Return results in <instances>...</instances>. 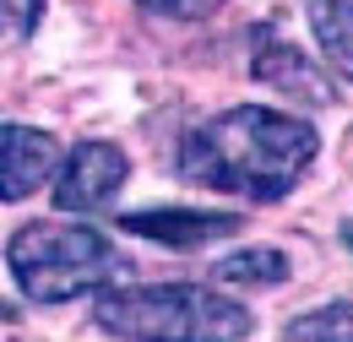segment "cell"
<instances>
[{
  "label": "cell",
  "mask_w": 353,
  "mask_h": 342,
  "mask_svg": "<svg viewBox=\"0 0 353 342\" xmlns=\"http://www.w3.org/2000/svg\"><path fill=\"white\" fill-rule=\"evenodd\" d=\"M92 321L125 342H245L256 315L201 283H152V288H103Z\"/></svg>",
  "instance_id": "cell-3"
},
{
  "label": "cell",
  "mask_w": 353,
  "mask_h": 342,
  "mask_svg": "<svg viewBox=\"0 0 353 342\" xmlns=\"http://www.w3.org/2000/svg\"><path fill=\"white\" fill-rule=\"evenodd\" d=\"M315 152H321V136L305 120L283 109H261V103H239L185 136L179 174L201 190L245 196V201H283L299 185V174L315 163Z\"/></svg>",
  "instance_id": "cell-1"
},
{
  "label": "cell",
  "mask_w": 353,
  "mask_h": 342,
  "mask_svg": "<svg viewBox=\"0 0 353 342\" xmlns=\"http://www.w3.org/2000/svg\"><path fill=\"white\" fill-rule=\"evenodd\" d=\"M288 342H353V294L288 321Z\"/></svg>",
  "instance_id": "cell-10"
},
{
  "label": "cell",
  "mask_w": 353,
  "mask_h": 342,
  "mask_svg": "<svg viewBox=\"0 0 353 342\" xmlns=\"http://www.w3.org/2000/svg\"><path fill=\"white\" fill-rule=\"evenodd\" d=\"M11 315H17V310H11V304H0V321H11Z\"/></svg>",
  "instance_id": "cell-14"
},
{
  "label": "cell",
  "mask_w": 353,
  "mask_h": 342,
  "mask_svg": "<svg viewBox=\"0 0 353 342\" xmlns=\"http://www.w3.org/2000/svg\"><path fill=\"white\" fill-rule=\"evenodd\" d=\"M288 256L283 250H272V245H250V250H234L228 261L212 266V277L228 283V288H277V283H288Z\"/></svg>",
  "instance_id": "cell-9"
},
{
  "label": "cell",
  "mask_w": 353,
  "mask_h": 342,
  "mask_svg": "<svg viewBox=\"0 0 353 342\" xmlns=\"http://www.w3.org/2000/svg\"><path fill=\"white\" fill-rule=\"evenodd\" d=\"M343 245H348V250H353V217H348V223H343Z\"/></svg>",
  "instance_id": "cell-13"
},
{
  "label": "cell",
  "mask_w": 353,
  "mask_h": 342,
  "mask_svg": "<svg viewBox=\"0 0 353 342\" xmlns=\"http://www.w3.org/2000/svg\"><path fill=\"white\" fill-rule=\"evenodd\" d=\"M125 174H131V158L114 147V141H82V147H71V152H60V169H54V207L60 212H98V207H109L114 196H120V185H125Z\"/></svg>",
  "instance_id": "cell-4"
},
{
  "label": "cell",
  "mask_w": 353,
  "mask_h": 342,
  "mask_svg": "<svg viewBox=\"0 0 353 342\" xmlns=\"http://www.w3.org/2000/svg\"><path fill=\"white\" fill-rule=\"evenodd\" d=\"M310 28L326 66L353 82V0H310Z\"/></svg>",
  "instance_id": "cell-8"
},
{
  "label": "cell",
  "mask_w": 353,
  "mask_h": 342,
  "mask_svg": "<svg viewBox=\"0 0 353 342\" xmlns=\"http://www.w3.org/2000/svg\"><path fill=\"white\" fill-rule=\"evenodd\" d=\"M136 6H147V11H158V17H174V22H201V17H212L223 0H136Z\"/></svg>",
  "instance_id": "cell-12"
},
{
  "label": "cell",
  "mask_w": 353,
  "mask_h": 342,
  "mask_svg": "<svg viewBox=\"0 0 353 342\" xmlns=\"http://www.w3.org/2000/svg\"><path fill=\"white\" fill-rule=\"evenodd\" d=\"M250 77H256L261 87H272V92H283V98H294V103H305V109H332V103H337L332 77L310 60L299 43H283V39L256 43Z\"/></svg>",
  "instance_id": "cell-6"
},
{
  "label": "cell",
  "mask_w": 353,
  "mask_h": 342,
  "mask_svg": "<svg viewBox=\"0 0 353 342\" xmlns=\"http://www.w3.org/2000/svg\"><path fill=\"white\" fill-rule=\"evenodd\" d=\"M6 266L17 277V288L33 304H65L77 294H103V288H120L131 277L136 261L103 239L88 223H60V217H44V223H28L11 234L6 245Z\"/></svg>",
  "instance_id": "cell-2"
},
{
  "label": "cell",
  "mask_w": 353,
  "mask_h": 342,
  "mask_svg": "<svg viewBox=\"0 0 353 342\" xmlns=\"http://www.w3.org/2000/svg\"><path fill=\"white\" fill-rule=\"evenodd\" d=\"M60 169V141L39 125H0V201H28L39 196Z\"/></svg>",
  "instance_id": "cell-5"
},
{
  "label": "cell",
  "mask_w": 353,
  "mask_h": 342,
  "mask_svg": "<svg viewBox=\"0 0 353 342\" xmlns=\"http://www.w3.org/2000/svg\"><path fill=\"white\" fill-rule=\"evenodd\" d=\"M245 217L234 212H190V207H158V212H125L120 228H131L141 239H158V245H174V250H201L212 239L239 234Z\"/></svg>",
  "instance_id": "cell-7"
},
{
  "label": "cell",
  "mask_w": 353,
  "mask_h": 342,
  "mask_svg": "<svg viewBox=\"0 0 353 342\" xmlns=\"http://www.w3.org/2000/svg\"><path fill=\"white\" fill-rule=\"evenodd\" d=\"M44 22V0H0V43H28Z\"/></svg>",
  "instance_id": "cell-11"
}]
</instances>
